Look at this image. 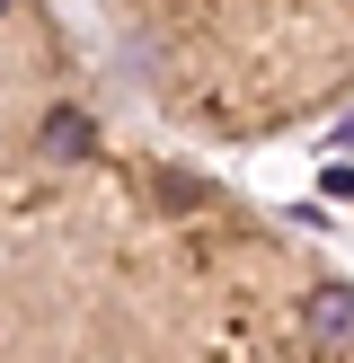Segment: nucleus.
Segmentation results:
<instances>
[{
  "label": "nucleus",
  "instance_id": "7ed1b4c3",
  "mask_svg": "<svg viewBox=\"0 0 354 363\" xmlns=\"http://www.w3.org/2000/svg\"><path fill=\"white\" fill-rule=\"evenodd\" d=\"M9 9H18V0H0V18H9Z\"/></svg>",
  "mask_w": 354,
  "mask_h": 363
},
{
  "label": "nucleus",
  "instance_id": "f257e3e1",
  "mask_svg": "<svg viewBox=\"0 0 354 363\" xmlns=\"http://www.w3.org/2000/svg\"><path fill=\"white\" fill-rule=\"evenodd\" d=\"M35 151L62 160V169H71V160H88V151H98V116H88V106H53V116L35 124Z\"/></svg>",
  "mask_w": 354,
  "mask_h": 363
},
{
  "label": "nucleus",
  "instance_id": "f03ea898",
  "mask_svg": "<svg viewBox=\"0 0 354 363\" xmlns=\"http://www.w3.org/2000/svg\"><path fill=\"white\" fill-rule=\"evenodd\" d=\"M310 337L328 354H354V284H319L310 293Z\"/></svg>",
  "mask_w": 354,
  "mask_h": 363
}]
</instances>
